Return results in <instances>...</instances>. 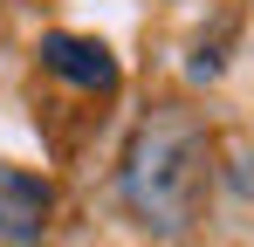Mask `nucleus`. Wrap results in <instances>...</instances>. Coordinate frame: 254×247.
<instances>
[{
  "mask_svg": "<svg viewBox=\"0 0 254 247\" xmlns=\"http://www.w3.org/2000/svg\"><path fill=\"white\" fill-rule=\"evenodd\" d=\"M117 192L144 234L179 241L199 220V192H206V124L192 110H151L124 144Z\"/></svg>",
  "mask_w": 254,
  "mask_h": 247,
  "instance_id": "f257e3e1",
  "label": "nucleus"
},
{
  "mask_svg": "<svg viewBox=\"0 0 254 247\" xmlns=\"http://www.w3.org/2000/svg\"><path fill=\"white\" fill-rule=\"evenodd\" d=\"M48 206H55L48 179L21 172V165H0V241H7V247H28V241H42V227H48Z\"/></svg>",
  "mask_w": 254,
  "mask_h": 247,
  "instance_id": "f03ea898",
  "label": "nucleus"
},
{
  "mask_svg": "<svg viewBox=\"0 0 254 247\" xmlns=\"http://www.w3.org/2000/svg\"><path fill=\"white\" fill-rule=\"evenodd\" d=\"M42 69L76 89H117V55L96 35H48L42 41Z\"/></svg>",
  "mask_w": 254,
  "mask_h": 247,
  "instance_id": "7ed1b4c3",
  "label": "nucleus"
},
{
  "mask_svg": "<svg viewBox=\"0 0 254 247\" xmlns=\"http://www.w3.org/2000/svg\"><path fill=\"white\" fill-rule=\"evenodd\" d=\"M234 165H241V172H234V185H241V192H248V199H254V151H241V158H234Z\"/></svg>",
  "mask_w": 254,
  "mask_h": 247,
  "instance_id": "20e7f679",
  "label": "nucleus"
}]
</instances>
